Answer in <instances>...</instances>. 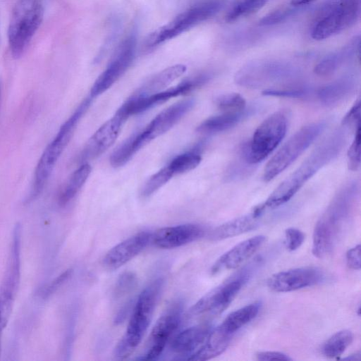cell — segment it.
I'll use <instances>...</instances> for the list:
<instances>
[{"mask_svg":"<svg viewBox=\"0 0 361 361\" xmlns=\"http://www.w3.org/2000/svg\"><path fill=\"white\" fill-rule=\"evenodd\" d=\"M269 0H234L228 10L226 20L233 22L250 16L261 9Z\"/></svg>","mask_w":361,"mask_h":361,"instance_id":"obj_33","label":"cell"},{"mask_svg":"<svg viewBox=\"0 0 361 361\" xmlns=\"http://www.w3.org/2000/svg\"><path fill=\"white\" fill-rule=\"evenodd\" d=\"M310 91L307 87H287L283 89H267L262 92V94L271 97L288 98H304L307 97Z\"/></svg>","mask_w":361,"mask_h":361,"instance_id":"obj_38","label":"cell"},{"mask_svg":"<svg viewBox=\"0 0 361 361\" xmlns=\"http://www.w3.org/2000/svg\"><path fill=\"white\" fill-rule=\"evenodd\" d=\"M360 15V0H327L314 18L311 37L322 40L350 27Z\"/></svg>","mask_w":361,"mask_h":361,"instance_id":"obj_6","label":"cell"},{"mask_svg":"<svg viewBox=\"0 0 361 361\" xmlns=\"http://www.w3.org/2000/svg\"><path fill=\"white\" fill-rule=\"evenodd\" d=\"M20 226H16L8 268L0 287V313L8 316L20 277Z\"/></svg>","mask_w":361,"mask_h":361,"instance_id":"obj_17","label":"cell"},{"mask_svg":"<svg viewBox=\"0 0 361 361\" xmlns=\"http://www.w3.org/2000/svg\"><path fill=\"white\" fill-rule=\"evenodd\" d=\"M247 275L240 272L214 288L201 298L191 308L192 315H217L226 310L245 283Z\"/></svg>","mask_w":361,"mask_h":361,"instance_id":"obj_14","label":"cell"},{"mask_svg":"<svg viewBox=\"0 0 361 361\" xmlns=\"http://www.w3.org/2000/svg\"><path fill=\"white\" fill-rule=\"evenodd\" d=\"M44 13L42 0H15L8 28L11 54L21 57L40 27Z\"/></svg>","mask_w":361,"mask_h":361,"instance_id":"obj_4","label":"cell"},{"mask_svg":"<svg viewBox=\"0 0 361 361\" xmlns=\"http://www.w3.org/2000/svg\"><path fill=\"white\" fill-rule=\"evenodd\" d=\"M136 44V32L133 31L121 42L106 69L94 81L90 90L92 99L104 93L126 73L135 58Z\"/></svg>","mask_w":361,"mask_h":361,"instance_id":"obj_11","label":"cell"},{"mask_svg":"<svg viewBox=\"0 0 361 361\" xmlns=\"http://www.w3.org/2000/svg\"><path fill=\"white\" fill-rule=\"evenodd\" d=\"M257 360H292V359L285 353L276 351H262L256 355Z\"/></svg>","mask_w":361,"mask_h":361,"instance_id":"obj_44","label":"cell"},{"mask_svg":"<svg viewBox=\"0 0 361 361\" xmlns=\"http://www.w3.org/2000/svg\"><path fill=\"white\" fill-rule=\"evenodd\" d=\"M91 171L92 167L87 163L82 164L74 171L59 195L61 205H66L75 197L88 179Z\"/></svg>","mask_w":361,"mask_h":361,"instance_id":"obj_31","label":"cell"},{"mask_svg":"<svg viewBox=\"0 0 361 361\" xmlns=\"http://www.w3.org/2000/svg\"><path fill=\"white\" fill-rule=\"evenodd\" d=\"M359 44V39H355L342 49L326 56L315 66L314 73L319 76H328L333 74L356 53Z\"/></svg>","mask_w":361,"mask_h":361,"instance_id":"obj_28","label":"cell"},{"mask_svg":"<svg viewBox=\"0 0 361 361\" xmlns=\"http://www.w3.org/2000/svg\"><path fill=\"white\" fill-rule=\"evenodd\" d=\"M343 360H353V361H355V360H360V353H355L354 355H351L350 356H348L345 358H343Z\"/></svg>","mask_w":361,"mask_h":361,"instance_id":"obj_47","label":"cell"},{"mask_svg":"<svg viewBox=\"0 0 361 361\" xmlns=\"http://www.w3.org/2000/svg\"><path fill=\"white\" fill-rule=\"evenodd\" d=\"M252 109H245L235 112H223L202 121L197 131L204 134H214L227 130L247 118Z\"/></svg>","mask_w":361,"mask_h":361,"instance_id":"obj_27","label":"cell"},{"mask_svg":"<svg viewBox=\"0 0 361 361\" xmlns=\"http://www.w3.org/2000/svg\"><path fill=\"white\" fill-rule=\"evenodd\" d=\"M231 335L219 326L210 331L204 343L188 360H207L223 353L228 348Z\"/></svg>","mask_w":361,"mask_h":361,"instance_id":"obj_26","label":"cell"},{"mask_svg":"<svg viewBox=\"0 0 361 361\" xmlns=\"http://www.w3.org/2000/svg\"><path fill=\"white\" fill-rule=\"evenodd\" d=\"M72 270H66L65 272L59 276L50 286L47 288L46 290L47 295H50L51 293L54 292L62 283H63L71 275Z\"/></svg>","mask_w":361,"mask_h":361,"instance_id":"obj_45","label":"cell"},{"mask_svg":"<svg viewBox=\"0 0 361 361\" xmlns=\"http://www.w3.org/2000/svg\"><path fill=\"white\" fill-rule=\"evenodd\" d=\"M345 132L338 130L320 143L270 194L262 204L264 207L274 209L288 202L307 181L339 154L345 142Z\"/></svg>","mask_w":361,"mask_h":361,"instance_id":"obj_1","label":"cell"},{"mask_svg":"<svg viewBox=\"0 0 361 361\" xmlns=\"http://www.w3.org/2000/svg\"><path fill=\"white\" fill-rule=\"evenodd\" d=\"M129 116L121 106L116 114L102 125L90 137L80 159L81 162L96 159L111 147L118 138Z\"/></svg>","mask_w":361,"mask_h":361,"instance_id":"obj_15","label":"cell"},{"mask_svg":"<svg viewBox=\"0 0 361 361\" xmlns=\"http://www.w3.org/2000/svg\"><path fill=\"white\" fill-rule=\"evenodd\" d=\"M361 246L360 244L349 249L346 252V262L349 268L354 270H360L361 267L360 257Z\"/></svg>","mask_w":361,"mask_h":361,"instance_id":"obj_43","label":"cell"},{"mask_svg":"<svg viewBox=\"0 0 361 361\" xmlns=\"http://www.w3.org/2000/svg\"><path fill=\"white\" fill-rule=\"evenodd\" d=\"M305 233L295 228H288L285 231V244L288 250L295 251L299 248L305 240Z\"/></svg>","mask_w":361,"mask_h":361,"instance_id":"obj_41","label":"cell"},{"mask_svg":"<svg viewBox=\"0 0 361 361\" xmlns=\"http://www.w3.org/2000/svg\"><path fill=\"white\" fill-rule=\"evenodd\" d=\"M266 208L262 204L256 206L247 214L230 220L217 226L209 234L212 240H221L243 234L257 226L259 219Z\"/></svg>","mask_w":361,"mask_h":361,"instance_id":"obj_22","label":"cell"},{"mask_svg":"<svg viewBox=\"0 0 361 361\" xmlns=\"http://www.w3.org/2000/svg\"><path fill=\"white\" fill-rule=\"evenodd\" d=\"M288 126L286 114L279 111L269 116L257 128L252 140L241 147V155L250 164L267 157L284 137Z\"/></svg>","mask_w":361,"mask_h":361,"instance_id":"obj_7","label":"cell"},{"mask_svg":"<svg viewBox=\"0 0 361 361\" xmlns=\"http://www.w3.org/2000/svg\"><path fill=\"white\" fill-rule=\"evenodd\" d=\"M324 279V274L319 268L303 267L271 275L267 280V286L272 291L286 293L317 285Z\"/></svg>","mask_w":361,"mask_h":361,"instance_id":"obj_16","label":"cell"},{"mask_svg":"<svg viewBox=\"0 0 361 361\" xmlns=\"http://www.w3.org/2000/svg\"><path fill=\"white\" fill-rule=\"evenodd\" d=\"M265 241L266 236L259 235L235 245L217 259L211 269L212 274L238 267L252 257Z\"/></svg>","mask_w":361,"mask_h":361,"instance_id":"obj_21","label":"cell"},{"mask_svg":"<svg viewBox=\"0 0 361 361\" xmlns=\"http://www.w3.org/2000/svg\"><path fill=\"white\" fill-rule=\"evenodd\" d=\"M360 116L361 102L360 99H357L343 117L342 126L345 128H357L360 126Z\"/></svg>","mask_w":361,"mask_h":361,"instance_id":"obj_42","label":"cell"},{"mask_svg":"<svg viewBox=\"0 0 361 361\" xmlns=\"http://www.w3.org/2000/svg\"><path fill=\"white\" fill-rule=\"evenodd\" d=\"M357 81L355 76H343L334 82L321 87L317 92L320 102L333 106L342 102L354 92Z\"/></svg>","mask_w":361,"mask_h":361,"instance_id":"obj_24","label":"cell"},{"mask_svg":"<svg viewBox=\"0 0 361 361\" xmlns=\"http://www.w3.org/2000/svg\"><path fill=\"white\" fill-rule=\"evenodd\" d=\"M353 340V334L349 330H341L329 338L322 348V354L329 358L341 356Z\"/></svg>","mask_w":361,"mask_h":361,"instance_id":"obj_32","label":"cell"},{"mask_svg":"<svg viewBox=\"0 0 361 361\" xmlns=\"http://www.w3.org/2000/svg\"><path fill=\"white\" fill-rule=\"evenodd\" d=\"M183 310V305L180 300L174 301L167 307L152 329L145 353L137 359L154 360L161 355L180 323Z\"/></svg>","mask_w":361,"mask_h":361,"instance_id":"obj_12","label":"cell"},{"mask_svg":"<svg viewBox=\"0 0 361 361\" xmlns=\"http://www.w3.org/2000/svg\"><path fill=\"white\" fill-rule=\"evenodd\" d=\"M211 330V325L206 323L188 327L172 339L171 350L189 357L204 343Z\"/></svg>","mask_w":361,"mask_h":361,"instance_id":"obj_23","label":"cell"},{"mask_svg":"<svg viewBox=\"0 0 361 361\" xmlns=\"http://www.w3.org/2000/svg\"><path fill=\"white\" fill-rule=\"evenodd\" d=\"M360 126L355 130V136L348 151V166L350 170L357 171L360 166Z\"/></svg>","mask_w":361,"mask_h":361,"instance_id":"obj_37","label":"cell"},{"mask_svg":"<svg viewBox=\"0 0 361 361\" xmlns=\"http://www.w3.org/2000/svg\"><path fill=\"white\" fill-rule=\"evenodd\" d=\"M208 74H200L184 80L177 85L145 97L131 95L121 106L129 116L138 114L161 104L171 98L188 94L209 80Z\"/></svg>","mask_w":361,"mask_h":361,"instance_id":"obj_13","label":"cell"},{"mask_svg":"<svg viewBox=\"0 0 361 361\" xmlns=\"http://www.w3.org/2000/svg\"><path fill=\"white\" fill-rule=\"evenodd\" d=\"M195 105L193 99H185L169 106L157 114L141 130L147 140L162 135L171 129Z\"/></svg>","mask_w":361,"mask_h":361,"instance_id":"obj_18","label":"cell"},{"mask_svg":"<svg viewBox=\"0 0 361 361\" xmlns=\"http://www.w3.org/2000/svg\"><path fill=\"white\" fill-rule=\"evenodd\" d=\"M91 101L92 98L89 97L80 102L45 148L35 169L31 197L37 196L43 190L56 163L73 135L80 120L90 106Z\"/></svg>","mask_w":361,"mask_h":361,"instance_id":"obj_5","label":"cell"},{"mask_svg":"<svg viewBox=\"0 0 361 361\" xmlns=\"http://www.w3.org/2000/svg\"><path fill=\"white\" fill-rule=\"evenodd\" d=\"M163 284L164 280L161 278L156 279L140 293L127 329L114 349L116 358H126L141 342L152 319Z\"/></svg>","mask_w":361,"mask_h":361,"instance_id":"obj_3","label":"cell"},{"mask_svg":"<svg viewBox=\"0 0 361 361\" xmlns=\"http://www.w3.org/2000/svg\"><path fill=\"white\" fill-rule=\"evenodd\" d=\"M202 157L196 152H187L175 157L167 165L173 176L182 174L195 169Z\"/></svg>","mask_w":361,"mask_h":361,"instance_id":"obj_34","label":"cell"},{"mask_svg":"<svg viewBox=\"0 0 361 361\" xmlns=\"http://www.w3.org/2000/svg\"><path fill=\"white\" fill-rule=\"evenodd\" d=\"M204 233L200 225L185 224L158 229L152 233L151 242L159 248L172 249L194 242Z\"/></svg>","mask_w":361,"mask_h":361,"instance_id":"obj_19","label":"cell"},{"mask_svg":"<svg viewBox=\"0 0 361 361\" xmlns=\"http://www.w3.org/2000/svg\"><path fill=\"white\" fill-rule=\"evenodd\" d=\"M215 103L223 112H235L245 109V99L238 93H228L219 96Z\"/></svg>","mask_w":361,"mask_h":361,"instance_id":"obj_36","label":"cell"},{"mask_svg":"<svg viewBox=\"0 0 361 361\" xmlns=\"http://www.w3.org/2000/svg\"><path fill=\"white\" fill-rule=\"evenodd\" d=\"M2 329H0V343H1V334ZM0 348H1V344H0Z\"/></svg>","mask_w":361,"mask_h":361,"instance_id":"obj_48","label":"cell"},{"mask_svg":"<svg viewBox=\"0 0 361 361\" xmlns=\"http://www.w3.org/2000/svg\"><path fill=\"white\" fill-rule=\"evenodd\" d=\"M137 283V277L133 272L122 274L116 281L114 288L116 297L122 296L130 291Z\"/></svg>","mask_w":361,"mask_h":361,"instance_id":"obj_39","label":"cell"},{"mask_svg":"<svg viewBox=\"0 0 361 361\" xmlns=\"http://www.w3.org/2000/svg\"><path fill=\"white\" fill-rule=\"evenodd\" d=\"M261 305V302L257 301L231 312L219 325V327L226 333L232 336L235 331L256 317L260 310Z\"/></svg>","mask_w":361,"mask_h":361,"instance_id":"obj_29","label":"cell"},{"mask_svg":"<svg viewBox=\"0 0 361 361\" xmlns=\"http://www.w3.org/2000/svg\"><path fill=\"white\" fill-rule=\"evenodd\" d=\"M324 121L309 123L293 134L267 164L263 179L269 182L286 170L325 130Z\"/></svg>","mask_w":361,"mask_h":361,"instance_id":"obj_9","label":"cell"},{"mask_svg":"<svg viewBox=\"0 0 361 361\" xmlns=\"http://www.w3.org/2000/svg\"><path fill=\"white\" fill-rule=\"evenodd\" d=\"M173 176L168 166H164L148 178L141 189L140 195L144 198L151 196Z\"/></svg>","mask_w":361,"mask_h":361,"instance_id":"obj_35","label":"cell"},{"mask_svg":"<svg viewBox=\"0 0 361 361\" xmlns=\"http://www.w3.org/2000/svg\"><path fill=\"white\" fill-rule=\"evenodd\" d=\"M152 233L142 231L119 243L105 255L103 264L109 269H116L137 255L151 242Z\"/></svg>","mask_w":361,"mask_h":361,"instance_id":"obj_20","label":"cell"},{"mask_svg":"<svg viewBox=\"0 0 361 361\" xmlns=\"http://www.w3.org/2000/svg\"><path fill=\"white\" fill-rule=\"evenodd\" d=\"M289 64L274 61H257L242 67L235 75V82L240 86L259 88L283 81L294 75Z\"/></svg>","mask_w":361,"mask_h":361,"instance_id":"obj_10","label":"cell"},{"mask_svg":"<svg viewBox=\"0 0 361 361\" xmlns=\"http://www.w3.org/2000/svg\"><path fill=\"white\" fill-rule=\"evenodd\" d=\"M314 0H291L290 4L295 7H299L304 5H307Z\"/></svg>","mask_w":361,"mask_h":361,"instance_id":"obj_46","label":"cell"},{"mask_svg":"<svg viewBox=\"0 0 361 361\" xmlns=\"http://www.w3.org/2000/svg\"><path fill=\"white\" fill-rule=\"evenodd\" d=\"M226 0H206L178 15L167 24L157 29L147 37L145 46L154 47L217 14Z\"/></svg>","mask_w":361,"mask_h":361,"instance_id":"obj_8","label":"cell"},{"mask_svg":"<svg viewBox=\"0 0 361 361\" xmlns=\"http://www.w3.org/2000/svg\"><path fill=\"white\" fill-rule=\"evenodd\" d=\"M359 191L357 180H350L334 195L315 225L312 249L314 256L323 258L331 252L339 232L352 213Z\"/></svg>","mask_w":361,"mask_h":361,"instance_id":"obj_2","label":"cell"},{"mask_svg":"<svg viewBox=\"0 0 361 361\" xmlns=\"http://www.w3.org/2000/svg\"><path fill=\"white\" fill-rule=\"evenodd\" d=\"M279 8L264 16L259 22L260 25H271L279 23L289 17L295 11V6Z\"/></svg>","mask_w":361,"mask_h":361,"instance_id":"obj_40","label":"cell"},{"mask_svg":"<svg viewBox=\"0 0 361 361\" xmlns=\"http://www.w3.org/2000/svg\"><path fill=\"white\" fill-rule=\"evenodd\" d=\"M186 71V66L176 64L155 74L143 83L133 95L145 97L163 91Z\"/></svg>","mask_w":361,"mask_h":361,"instance_id":"obj_25","label":"cell"},{"mask_svg":"<svg viewBox=\"0 0 361 361\" xmlns=\"http://www.w3.org/2000/svg\"><path fill=\"white\" fill-rule=\"evenodd\" d=\"M147 144L141 131L134 133L112 153L109 158L111 165L115 168L123 166Z\"/></svg>","mask_w":361,"mask_h":361,"instance_id":"obj_30","label":"cell"},{"mask_svg":"<svg viewBox=\"0 0 361 361\" xmlns=\"http://www.w3.org/2000/svg\"><path fill=\"white\" fill-rule=\"evenodd\" d=\"M0 96H1V84H0Z\"/></svg>","mask_w":361,"mask_h":361,"instance_id":"obj_49","label":"cell"}]
</instances>
